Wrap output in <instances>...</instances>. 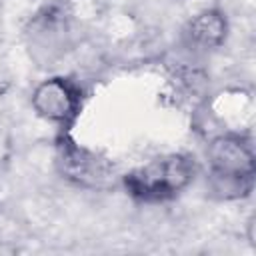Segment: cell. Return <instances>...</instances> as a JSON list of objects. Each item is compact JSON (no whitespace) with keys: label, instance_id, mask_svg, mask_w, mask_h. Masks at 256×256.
Segmentation results:
<instances>
[{"label":"cell","instance_id":"obj_1","mask_svg":"<svg viewBox=\"0 0 256 256\" xmlns=\"http://www.w3.org/2000/svg\"><path fill=\"white\" fill-rule=\"evenodd\" d=\"M214 192L220 198H242L254 186V144L244 134H220L208 146Z\"/></svg>","mask_w":256,"mask_h":256},{"label":"cell","instance_id":"obj_2","mask_svg":"<svg viewBox=\"0 0 256 256\" xmlns=\"http://www.w3.org/2000/svg\"><path fill=\"white\" fill-rule=\"evenodd\" d=\"M196 174L194 158L188 154H164L130 170L122 182L138 202H166L176 198Z\"/></svg>","mask_w":256,"mask_h":256},{"label":"cell","instance_id":"obj_3","mask_svg":"<svg viewBox=\"0 0 256 256\" xmlns=\"http://www.w3.org/2000/svg\"><path fill=\"white\" fill-rule=\"evenodd\" d=\"M56 162L64 178L78 186L102 188L114 178V168L98 154L76 144L68 132H62L56 140Z\"/></svg>","mask_w":256,"mask_h":256},{"label":"cell","instance_id":"obj_4","mask_svg":"<svg viewBox=\"0 0 256 256\" xmlns=\"http://www.w3.org/2000/svg\"><path fill=\"white\" fill-rule=\"evenodd\" d=\"M32 108L40 118L70 128L82 108V90L68 78H48L32 92Z\"/></svg>","mask_w":256,"mask_h":256},{"label":"cell","instance_id":"obj_5","mask_svg":"<svg viewBox=\"0 0 256 256\" xmlns=\"http://www.w3.org/2000/svg\"><path fill=\"white\" fill-rule=\"evenodd\" d=\"M226 34H228V24L222 12L218 10H204L196 14L184 28L186 44L196 50L218 48L226 40Z\"/></svg>","mask_w":256,"mask_h":256}]
</instances>
